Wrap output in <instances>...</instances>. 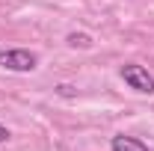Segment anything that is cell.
<instances>
[{"label": "cell", "instance_id": "1", "mask_svg": "<svg viewBox=\"0 0 154 151\" xmlns=\"http://www.w3.org/2000/svg\"><path fill=\"white\" fill-rule=\"evenodd\" d=\"M38 65V57L27 48H9V51H0V68L6 71H15V74H27Z\"/></svg>", "mask_w": 154, "mask_h": 151}, {"label": "cell", "instance_id": "2", "mask_svg": "<svg viewBox=\"0 0 154 151\" xmlns=\"http://www.w3.org/2000/svg\"><path fill=\"white\" fill-rule=\"evenodd\" d=\"M122 80L139 95H154V74L148 68H142V65H136V62H128V65H122Z\"/></svg>", "mask_w": 154, "mask_h": 151}, {"label": "cell", "instance_id": "3", "mask_svg": "<svg viewBox=\"0 0 154 151\" xmlns=\"http://www.w3.org/2000/svg\"><path fill=\"white\" fill-rule=\"evenodd\" d=\"M110 148L113 151H148V145L136 136H128V133H116L110 139Z\"/></svg>", "mask_w": 154, "mask_h": 151}, {"label": "cell", "instance_id": "4", "mask_svg": "<svg viewBox=\"0 0 154 151\" xmlns=\"http://www.w3.org/2000/svg\"><path fill=\"white\" fill-rule=\"evenodd\" d=\"M68 48H92V36H86V33H68Z\"/></svg>", "mask_w": 154, "mask_h": 151}, {"label": "cell", "instance_id": "5", "mask_svg": "<svg viewBox=\"0 0 154 151\" xmlns=\"http://www.w3.org/2000/svg\"><path fill=\"white\" fill-rule=\"evenodd\" d=\"M9 139H12V131L6 125H0V142H9Z\"/></svg>", "mask_w": 154, "mask_h": 151}]
</instances>
